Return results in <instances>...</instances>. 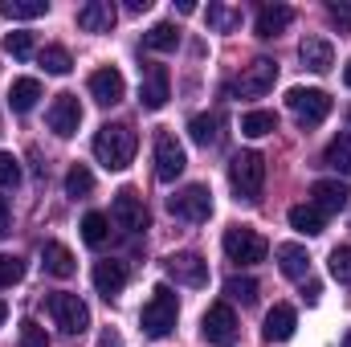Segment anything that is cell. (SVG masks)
Segmentation results:
<instances>
[{
	"mask_svg": "<svg viewBox=\"0 0 351 347\" xmlns=\"http://www.w3.org/2000/svg\"><path fill=\"white\" fill-rule=\"evenodd\" d=\"M135 147H139V139H135V131H131L127 123H106V127H98V135H94V156H98V164H102L106 172L131 168Z\"/></svg>",
	"mask_w": 351,
	"mask_h": 347,
	"instance_id": "obj_1",
	"label": "cell"
},
{
	"mask_svg": "<svg viewBox=\"0 0 351 347\" xmlns=\"http://www.w3.org/2000/svg\"><path fill=\"white\" fill-rule=\"evenodd\" d=\"M176 319H180V302H176L172 286H156L152 298H147V307H143V315H139L143 335H147V339H164V335H172Z\"/></svg>",
	"mask_w": 351,
	"mask_h": 347,
	"instance_id": "obj_2",
	"label": "cell"
},
{
	"mask_svg": "<svg viewBox=\"0 0 351 347\" xmlns=\"http://www.w3.org/2000/svg\"><path fill=\"white\" fill-rule=\"evenodd\" d=\"M229 184L237 192V200H262V188H265V160L262 152H237L233 164H229Z\"/></svg>",
	"mask_w": 351,
	"mask_h": 347,
	"instance_id": "obj_3",
	"label": "cell"
},
{
	"mask_svg": "<svg viewBox=\"0 0 351 347\" xmlns=\"http://www.w3.org/2000/svg\"><path fill=\"white\" fill-rule=\"evenodd\" d=\"M200 335H204L213 347H233L237 344L241 323H237L233 307H229V302H213V307L204 311V319H200Z\"/></svg>",
	"mask_w": 351,
	"mask_h": 347,
	"instance_id": "obj_4",
	"label": "cell"
},
{
	"mask_svg": "<svg viewBox=\"0 0 351 347\" xmlns=\"http://www.w3.org/2000/svg\"><path fill=\"white\" fill-rule=\"evenodd\" d=\"M49 315H53V323H58L66 335H82L90 327V307L78 294H66V290L49 294Z\"/></svg>",
	"mask_w": 351,
	"mask_h": 347,
	"instance_id": "obj_5",
	"label": "cell"
},
{
	"mask_svg": "<svg viewBox=\"0 0 351 347\" xmlns=\"http://www.w3.org/2000/svg\"><path fill=\"white\" fill-rule=\"evenodd\" d=\"M110 225L123 229V233H143L147 229V204L135 188H123L114 200H110Z\"/></svg>",
	"mask_w": 351,
	"mask_h": 347,
	"instance_id": "obj_6",
	"label": "cell"
},
{
	"mask_svg": "<svg viewBox=\"0 0 351 347\" xmlns=\"http://www.w3.org/2000/svg\"><path fill=\"white\" fill-rule=\"evenodd\" d=\"M286 106L298 115L302 127H319L327 115H331V94L327 90H306V86H294L286 94Z\"/></svg>",
	"mask_w": 351,
	"mask_h": 347,
	"instance_id": "obj_7",
	"label": "cell"
},
{
	"mask_svg": "<svg viewBox=\"0 0 351 347\" xmlns=\"http://www.w3.org/2000/svg\"><path fill=\"white\" fill-rule=\"evenodd\" d=\"M168 208H172L180 221L200 225V221L213 217V192H208V184H188V188H180L172 200H168Z\"/></svg>",
	"mask_w": 351,
	"mask_h": 347,
	"instance_id": "obj_8",
	"label": "cell"
},
{
	"mask_svg": "<svg viewBox=\"0 0 351 347\" xmlns=\"http://www.w3.org/2000/svg\"><path fill=\"white\" fill-rule=\"evenodd\" d=\"M225 254H229V261H237V265H258V261H265L269 246H265L262 233L233 225V229L225 233Z\"/></svg>",
	"mask_w": 351,
	"mask_h": 347,
	"instance_id": "obj_9",
	"label": "cell"
},
{
	"mask_svg": "<svg viewBox=\"0 0 351 347\" xmlns=\"http://www.w3.org/2000/svg\"><path fill=\"white\" fill-rule=\"evenodd\" d=\"M278 82V62L274 58H254L245 70H241V78L233 82V94H241V98H262L269 94Z\"/></svg>",
	"mask_w": 351,
	"mask_h": 347,
	"instance_id": "obj_10",
	"label": "cell"
},
{
	"mask_svg": "<svg viewBox=\"0 0 351 347\" xmlns=\"http://www.w3.org/2000/svg\"><path fill=\"white\" fill-rule=\"evenodd\" d=\"M164 270H168V278L180 282V286H208V261L200 258V254H192V250L164 258Z\"/></svg>",
	"mask_w": 351,
	"mask_h": 347,
	"instance_id": "obj_11",
	"label": "cell"
},
{
	"mask_svg": "<svg viewBox=\"0 0 351 347\" xmlns=\"http://www.w3.org/2000/svg\"><path fill=\"white\" fill-rule=\"evenodd\" d=\"M78 123H82V102H78V94H58L53 106H49V131L62 135V139H70V135H78Z\"/></svg>",
	"mask_w": 351,
	"mask_h": 347,
	"instance_id": "obj_12",
	"label": "cell"
},
{
	"mask_svg": "<svg viewBox=\"0 0 351 347\" xmlns=\"http://www.w3.org/2000/svg\"><path fill=\"white\" fill-rule=\"evenodd\" d=\"M184 164H188V160H184V147L176 143V135L172 131H160V135H156V176H160L164 184H172L176 176L184 172Z\"/></svg>",
	"mask_w": 351,
	"mask_h": 347,
	"instance_id": "obj_13",
	"label": "cell"
},
{
	"mask_svg": "<svg viewBox=\"0 0 351 347\" xmlns=\"http://www.w3.org/2000/svg\"><path fill=\"white\" fill-rule=\"evenodd\" d=\"M168 98H172V78H168V66H147L143 86H139V102H143V110H160Z\"/></svg>",
	"mask_w": 351,
	"mask_h": 347,
	"instance_id": "obj_14",
	"label": "cell"
},
{
	"mask_svg": "<svg viewBox=\"0 0 351 347\" xmlns=\"http://www.w3.org/2000/svg\"><path fill=\"white\" fill-rule=\"evenodd\" d=\"M90 94H94V102L114 106V102H123L127 82H123V74H119L114 66H106V70H94V74H90Z\"/></svg>",
	"mask_w": 351,
	"mask_h": 347,
	"instance_id": "obj_15",
	"label": "cell"
},
{
	"mask_svg": "<svg viewBox=\"0 0 351 347\" xmlns=\"http://www.w3.org/2000/svg\"><path fill=\"white\" fill-rule=\"evenodd\" d=\"M114 21H119V12H114L110 0H90V4L78 8V29L82 33H110Z\"/></svg>",
	"mask_w": 351,
	"mask_h": 347,
	"instance_id": "obj_16",
	"label": "cell"
},
{
	"mask_svg": "<svg viewBox=\"0 0 351 347\" xmlns=\"http://www.w3.org/2000/svg\"><path fill=\"white\" fill-rule=\"evenodd\" d=\"M348 184H339V180H315L311 184V204L327 217V213H339L343 204H348Z\"/></svg>",
	"mask_w": 351,
	"mask_h": 347,
	"instance_id": "obj_17",
	"label": "cell"
},
{
	"mask_svg": "<svg viewBox=\"0 0 351 347\" xmlns=\"http://www.w3.org/2000/svg\"><path fill=\"white\" fill-rule=\"evenodd\" d=\"M294 327H298L294 307H290V302H278V307H269V315H265L262 335L269 339V344H286V339L294 335Z\"/></svg>",
	"mask_w": 351,
	"mask_h": 347,
	"instance_id": "obj_18",
	"label": "cell"
},
{
	"mask_svg": "<svg viewBox=\"0 0 351 347\" xmlns=\"http://www.w3.org/2000/svg\"><path fill=\"white\" fill-rule=\"evenodd\" d=\"M298 58H302V66H306V70L327 74V70L335 66V45H331L327 37H306V41L298 45Z\"/></svg>",
	"mask_w": 351,
	"mask_h": 347,
	"instance_id": "obj_19",
	"label": "cell"
},
{
	"mask_svg": "<svg viewBox=\"0 0 351 347\" xmlns=\"http://www.w3.org/2000/svg\"><path fill=\"white\" fill-rule=\"evenodd\" d=\"M127 286V270H123V261H94V290L102 294V298H114L119 290Z\"/></svg>",
	"mask_w": 351,
	"mask_h": 347,
	"instance_id": "obj_20",
	"label": "cell"
},
{
	"mask_svg": "<svg viewBox=\"0 0 351 347\" xmlns=\"http://www.w3.org/2000/svg\"><path fill=\"white\" fill-rule=\"evenodd\" d=\"M294 25V8L290 4H265L258 12V37H278Z\"/></svg>",
	"mask_w": 351,
	"mask_h": 347,
	"instance_id": "obj_21",
	"label": "cell"
},
{
	"mask_svg": "<svg viewBox=\"0 0 351 347\" xmlns=\"http://www.w3.org/2000/svg\"><path fill=\"white\" fill-rule=\"evenodd\" d=\"M41 265H45V274H53V278H70V274L78 270L74 254H70L62 241H45V246H41Z\"/></svg>",
	"mask_w": 351,
	"mask_h": 347,
	"instance_id": "obj_22",
	"label": "cell"
},
{
	"mask_svg": "<svg viewBox=\"0 0 351 347\" xmlns=\"http://www.w3.org/2000/svg\"><path fill=\"white\" fill-rule=\"evenodd\" d=\"M274 258H278V270H282L286 278H306V270H311V254H306L302 246H294V241L278 246Z\"/></svg>",
	"mask_w": 351,
	"mask_h": 347,
	"instance_id": "obj_23",
	"label": "cell"
},
{
	"mask_svg": "<svg viewBox=\"0 0 351 347\" xmlns=\"http://www.w3.org/2000/svg\"><path fill=\"white\" fill-rule=\"evenodd\" d=\"M37 98H41V82H37V78H16L12 90H8V106H12L16 115H29V110L37 106Z\"/></svg>",
	"mask_w": 351,
	"mask_h": 347,
	"instance_id": "obj_24",
	"label": "cell"
},
{
	"mask_svg": "<svg viewBox=\"0 0 351 347\" xmlns=\"http://www.w3.org/2000/svg\"><path fill=\"white\" fill-rule=\"evenodd\" d=\"M188 131H192V143L217 147V143H221V115H196V119L188 123Z\"/></svg>",
	"mask_w": 351,
	"mask_h": 347,
	"instance_id": "obj_25",
	"label": "cell"
},
{
	"mask_svg": "<svg viewBox=\"0 0 351 347\" xmlns=\"http://www.w3.org/2000/svg\"><path fill=\"white\" fill-rule=\"evenodd\" d=\"M143 45L156 49V53H172L176 45H180V29H176L172 21H160V25H152L143 33Z\"/></svg>",
	"mask_w": 351,
	"mask_h": 347,
	"instance_id": "obj_26",
	"label": "cell"
},
{
	"mask_svg": "<svg viewBox=\"0 0 351 347\" xmlns=\"http://www.w3.org/2000/svg\"><path fill=\"white\" fill-rule=\"evenodd\" d=\"M323 221H327V217H323L315 204H294V208H290V225H294L298 233H306V237H319V233H323Z\"/></svg>",
	"mask_w": 351,
	"mask_h": 347,
	"instance_id": "obj_27",
	"label": "cell"
},
{
	"mask_svg": "<svg viewBox=\"0 0 351 347\" xmlns=\"http://www.w3.org/2000/svg\"><path fill=\"white\" fill-rule=\"evenodd\" d=\"M0 12L8 21H37V16L49 12V4L45 0H0Z\"/></svg>",
	"mask_w": 351,
	"mask_h": 347,
	"instance_id": "obj_28",
	"label": "cell"
},
{
	"mask_svg": "<svg viewBox=\"0 0 351 347\" xmlns=\"http://www.w3.org/2000/svg\"><path fill=\"white\" fill-rule=\"evenodd\" d=\"M323 164H327V168H335V172H343V176H351V135H339V139H331V143H327Z\"/></svg>",
	"mask_w": 351,
	"mask_h": 347,
	"instance_id": "obj_29",
	"label": "cell"
},
{
	"mask_svg": "<svg viewBox=\"0 0 351 347\" xmlns=\"http://www.w3.org/2000/svg\"><path fill=\"white\" fill-rule=\"evenodd\" d=\"M274 131H278V115L274 110H250L241 119V135H250V139H262V135H274Z\"/></svg>",
	"mask_w": 351,
	"mask_h": 347,
	"instance_id": "obj_30",
	"label": "cell"
},
{
	"mask_svg": "<svg viewBox=\"0 0 351 347\" xmlns=\"http://www.w3.org/2000/svg\"><path fill=\"white\" fill-rule=\"evenodd\" d=\"M110 237V217L106 213H86L82 217V241L86 246H102Z\"/></svg>",
	"mask_w": 351,
	"mask_h": 347,
	"instance_id": "obj_31",
	"label": "cell"
},
{
	"mask_svg": "<svg viewBox=\"0 0 351 347\" xmlns=\"http://www.w3.org/2000/svg\"><path fill=\"white\" fill-rule=\"evenodd\" d=\"M225 294H229L233 302L250 307V302H258V282H254V278H241V274H233V278L225 282Z\"/></svg>",
	"mask_w": 351,
	"mask_h": 347,
	"instance_id": "obj_32",
	"label": "cell"
},
{
	"mask_svg": "<svg viewBox=\"0 0 351 347\" xmlns=\"http://www.w3.org/2000/svg\"><path fill=\"white\" fill-rule=\"evenodd\" d=\"M94 192V176H90V168L86 164H74L70 172H66V196H90Z\"/></svg>",
	"mask_w": 351,
	"mask_h": 347,
	"instance_id": "obj_33",
	"label": "cell"
},
{
	"mask_svg": "<svg viewBox=\"0 0 351 347\" xmlns=\"http://www.w3.org/2000/svg\"><path fill=\"white\" fill-rule=\"evenodd\" d=\"M237 25H241V12H237V8L208 4V29H217V33H229V29H237Z\"/></svg>",
	"mask_w": 351,
	"mask_h": 347,
	"instance_id": "obj_34",
	"label": "cell"
},
{
	"mask_svg": "<svg viewBox=\"0 0 351 347\" xmlns=\"http://www.w3.org/2000/svg\"><path fill=\"white\" fill-rule=\"evenodd\" d=\"M41 66H45V74H70V53L62 49V45H45L41 49Z\"/></svg>",
	"mask_w": 351,
	"mask_h": 347,
	"instance_id": "obj_35",
	"label": "cell"
},
{
	"mask_svg": "<svg viewBox=\"0 0 351 347\" xmlns=\"http://www.w3.org/2000/svg\"><path fill=\"white\" fill-rule=\"evenodd\" d=\"M21 278H25V261L12 258V254H0V290L4 286H16Z\"/></svg>",
	"mask_w": 351,
	"mask_h": 347,
	"instance_id": "obj_36",
	"label": "cell"
},
{
	"mask_svg": "<svg viewBox=\"0 0 351 347\" xmlns=\"http://www.w3.org/2000/svg\"><path fill=\"white\" fill-rule=\"evenodd\" d=\"M331 278L335 282H351V246H339V250H331Z\"/></svg>",
	"mask_w": 351,
	"mask_h": 347,
	"instance_id": "obj_37",
	"label": "cell"
},
{
	"mask_svg": "<svg viewBox=\"0 0 351 347\" xmlns=\"http://www.w3.org/2000/svg\"><path fill=\"white\" fill-rule=\"evenodd\" d=\"M21 184V160L12 152H0V188H16Z\"/></svg>",
	"mask_w": 351,
	"mask_h": 347,
	"instance_id": "obj_38",
	"label": "cell"
},
{
	"mask_svg": "<svg viewBox=\"0 0 351 347\" xmlns=\"http://www.w3.org/2000/svg\"><path fill=\"white\" fill-rule=\"evenodd\" d=\"M21 347H49L45 327H41V323H33V319H25V323H21Z\"/></svg>",
	"mask_w": 351,
	"mask_h": 347,
	"instance_id": "obj_39",
	"label": "cell"
},
{
	"mask_svg": "<svg viewBox=\"0 0 351 347\" xmlns=\"http://www.w3.org/2000/svg\"><path fill=\"white\" fill-rule=\"evenodd\" d=\"M4 49H8L12 58H29V53H33V33H8V37H4Z\"/></svg>",
	"mask_w": 351,
	"mask_h": 347,
	"instance_id": "obj_40",
	"label": "cell"
},
{
	"mask_svg": "<svg viewBox=\"0 0 351 347\" xmlns=\"http://www.w3.org/2000/svg\"><path fill=\"white\" fill-rule=\"evenodd\" d=\"M327 16H331V25H335L339 33H351V4H348V0L327 4Z\"/></svg>",
	"mask_w": 351,
	"mask_h": 347,
	"instance_id": "obj_41",
	"label": "cell"
},
{
	"mask_svg": "<svg viewBox=\"0 0 351 347\" xmlns=\"http://www.w3.org/2000/svg\"><path fill=\"white\" fill-rule=\"evenodd\" d=\"M94 347H123V335H119L114 327H106V331L98 335V344H94Z\"/></svg>",
	"mask_w": 351,
	"mask_h": 347,
	"instance_id": "obj_42",
	"label": "cell"
},
{
	"mask_svg": "<svg viewBox=\"0 0 351 347\" xmlns=\"http://www.w3.org/2000/svg\"><path fill=\"white\" fill-rule=\"evenodd\" d=\"M8 229H12V208H8V200L0 196V237H4Z\"/></svg>",
	"mask_w": 351,
	"mask_h": 347,
	"instance_id": "obj_43",
	"label": "cell"
},
{
	"mask_svg": "<svg viewBox=\"0 0 351 347\" xmlns=\"http://www.w3.org/2000/svg\"><path fill=\"white\" fill-rule=\"evenodd\" d=\"M319 294H323V286H319V282L311 278V282L302 286V298H306V302H319Z\"/></svg>",
	"mask_w": 351,
	"mask_h": 347,
	"instance_id": "obj_44",
	"label": "cell"
},
{
	"mask_svg": "<svg viewBox=\"0 0 351 347\" xmlns=\"http://www.w3.org/2000/svg\"><path fill=\"white\" fill-rule=\"evenodd\" d=\"M127 8H131V12H147V8H152V0H131Z\"/></svg>",
	"mask_w": 351,
	"mask_h": 347,
	"instance_id": "obj_45",
	"label": "cell"
},
{
	"mask_svg": "<svg viewBox=\"0 0 351 347\" xmlns=\"http://www.w3.org/2000/svg\"><path fill=\"white\" fill-rule=\"evenodd\" d=\"M4 319H8V307H4V298H0V327H4Z\"/></svg>",
	"mask_w": 351,
	"mask_h": 347,
	"instance_id": "obj_46",
	"label": "cell"
},
{
	"mask_svg": "<svg viewBox=\"0 0 351 347\" xmlns=\"http://www.w3.org/2000/svg\"><path fill=\"white\" fill-rule=\"evenodd\" d=\"M343 82H348V90H351V62L343 66Z\"/></svg>",
	"mask_w": 351,
	"mask_h": 347,
	"instance_id": "obj_47",
	"label": "cell"
},
{
	"mask_svg": "<svg viewBox=\"0 0 351 347\" xmlns=\"http://www.w3.org/2000/svg\"><path fill=\"white\" fill-rule=\"evenodd\" d=\"M343 347H351V331H348V335H343Z\"/></svg>",
	"mask_w": 351,
	"mask_h": 347,
	"instance_id": "obj_48",
	"label": "cell"
},
{
	"mask_svg": "<svg viewBox=\"0 0 351 347\" xmlns=\"http://www.w3.org/2000/svg\"><path fill=\"white\" fill-rule=\"evenodd\" d=\"M348 123H351V110H348Z\"/></svg>",
	"mask_w": 351,
	"mask_h": 347,
	"instance_id": "obj_49",
	"label": "cell"
}]
</instances>
